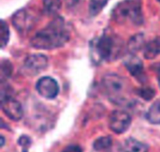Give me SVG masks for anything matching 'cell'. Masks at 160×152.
<instances>
[{"label":"cell","instance_id":"obj_15","mask_svg":"<svg viewBox=\"0 0 160 152\" xmlns=\"http://www.w3.org/2000/svg\"><path fill=\"white\" fill-rule=\"evenodd\" d=\"M147 119L153 124H160V100L156 102L148 110Z\"/></svg>","mask_w":160,"mask_h":152},{"label":"cell","instance_id":"obj_25","mask_svg":"<svg viewBox=\"0 0 160 152\" xmlns=\"http://www.w3.org/2000/svg\"><path fill=\"white\" fill-rule=\"evenodd\" d=\"M158 2H160V0H158Z\"/></svg>","mask_w":160,"mask_h":152},{"label":"cell","instance_id":"obj_14","mask_svg":"<svg viewBox=\"0 0 160 152\" xmlns=\"http://www.w3.org/2000/svg\"><path fill=\"white\" fill-rule=\"evenodd\" d=\"M43 10L47 15H55L61 8V0H42Z\"/></svg>","mask_w":160,"mask_h":152},{"label":"cell","instance_id":"obj_10","mask_svg":"<svg viewBox=\"0 0 160 152\" xmlns=\"http://www.w3.org/2000/svg\"><path fill=\"white\" fill-rule=\"evenodd\" d=\"M3 112L12 120H20L22 118L23 110L19 102L11 97L1 101Z\"/></svg>","mask_w":160,"mask_h":152},{"label":"cell","instance_id":"obj_7","mask_svg":"<svg viewBox=\"0 0 160 152\" xmlns=\"http://www.w3.org/2000/svg\"><path fill=\"white\" fill-rule=\"evenodd\" d=\"M37 90L40 96L46 99H53L59 92L57 82L52 77L40 78L37 83Z\"/></svg>","mask_w":160,"mask_h":152},{"label":"cell","instance_id":"obj_2","mask_svg":"<svg viewBox=\"0 0 160 152\" xmlns=\"http://www.w3.org/2000/svg\"><path fill=\"white\" fill-rule=\"evenodd\" d=\"M123 41L114 34L103 33L90 42L91 56L95 63L115 59L121 53Z\"/></svg>","mask_w":160,"mask_h":152},{"label":"cell","instance_id":"obj_23","mask_svg":"<svg viewBox=\"0 0 160 152\" xmlns=\"http://www.w3.org/2000/svg\"><path fill=\"white\" fill-rule=\"evenodd\" d=\"M157 73H158V84H159V86H160V63L158 65V68H157Z\"/></svg>","mask_w":160,"mask_h":152},{"label":"cell","instance_id":"obj_20","mask_svg":"<svg viewBox=\"0 0 160 152\" xmlns=\"http://www.w3.org/2000/svg\"><path fill=\"white\" fill-rule=\"evenodd\" d=\"M138 94L144 100L149 101L155 96V91L152 87H142L138 90Z\"/></svg>","mask_w":160,"mask_h":152},{"label":"cell","instance_id":"obj_3","mask_svg":"<svg viewBox=\"0 0 160 152\" xmlns=\"http://www.w3.org/2000/svg\"><path fill=\"white\" fill-rule=\"evenodd\" d=\"M112 18L118 24L130 23L134 25H141L143 24L142 5L135 0L121 1L112 8Z\"/></svg>","mask_w":160,"mask_h":152},{"label":"cell","instance_id":"obj_21","mask_svg":"<svg viewBox=\"0 0 160 152\" xmlns=\"http://www.w3.org/2000/svg\"><path fill=\"white\" fill-rule=\"evenodd\" d=\"M18 143L22 147V152H27L28 149H29V148H30V145H31V139L28 136H26V135H22V136L20 137Z\"/></svg>","mask_w":160,"mask_h":152},{"label":"cell","instance_id":"obj_13","mask_svg":"<svg viewBox=\"0 0 160 152\" xmlns=\"http://www.w3.org/2000/svg\"><path fill=\"white\" fill-rule=\"evenodd\" d=\"M121 152H148V147L134 138H129L125 142Z\"/></svg>","mask_w":160,"mask_h":152},{"label":"cell","instance_id":"obj_16","mask_svg":"<svg viewBox=\"0 0 160 152\" xmlns=\"http://www.w3.org/2000/svg\"><path fill=\"white\" fill-rule=\"evenodd\" d=\"M109 0H90L89 3V14L92 17L98 15L102 9L107 6Z\"/></svg>","mask_w":160,"mask_h":152},{"label":"cell","instance_id":"obj_4","mask_svg":"<svg viewBox=\"0 0 160 152\" xmlns=\"http://www.w3.org/2000/svg\"><path fill=\"white\" fill-rule=\"evenodd\" d=\"M102 87L111 102L116 104H125L128 101V84L121 76L110 73L103 77Z\"/></svg>","mask_w":160,"mask_h":152},{"label":"cell","instance_id":"obj_1","mask_svg":"<svg viewBox=\"0 0 160 152\" xmlns=\"http://www.w3.org/2000/svg\"><path fill=\"white\" fill-rule=\"evenodd\" d=\"M69 39V31L61 16L53 18L44 28L38 31L31 39V45L36 49L52 50L64 46Z\"/></svg>","mask_w":160,"mask_h":152},{"label":"cell","instance_id":"obj_11","mask_svg":"<svg viewBox=\"0 0 160 152\" xmlns=\"http://www.w3.org/2000/svg\"><path fill=\"white\" fill-rule=\"evenodd\" d=\"M143 53L146 59H154L160 55V37H158L150 42L146 43Z\"/></svg>","mask_w":160,"mask_h":152},{"label":"cell","instance_id":"obj_12","mask_svg":"<svg viewBox=\"0 0 160 152\" xmlns=\"http://www.w3.org/2000/svg\"><path fill=\"white\" fill-rule=\"evenodd\" d=\"M146 45L145 42V38L143 34H137L135 36H133L128 44V50L130 54H135L137 52H139L142 49H144Z\"/></svg>","mask_w":160,"mask_h":152},{"label":"cell","instance_id":"obj_9","mask_svg":"<svg viewBox=\"0 0 160 152\" xmlns=\"http://www.w3.org/2000/svg\"><path fill=\"white\" fill-rule=\"evenodd\" d=\"M124 63L128 71L140 82H143L145 80L143 64L139 57H137L133 54H129L128 55L126 56Z\"/></svg>","mask_w":160,"mask_h":152},{"label":"cell","instance_id":"obj_22","mask_svg":"<svg viewBox=\"0 0 160 152\" xmlns=\"http://www.w3.org/2000/svg\"><path fill=\"white\" fill-rule=\"evenodd\" d=\"M63 152H82V149L79 147V146H77V145H70V146H68V147H67Z\"/></svg>","mask_w":160,"mask_h":152},{"label":"cell","instance_id":"obj_17","mask_svg":"<svg viewBox=\"0 0 160 152\" xmlns=\"http://www.w3.org/2000/svg\"><path fill=\"white\" fill-rule=\"evenodd\" d=\"M112 145V140L109 136L99 137L94 142V149L97 151H103L109 149Z\"/></svg>","mask_w":160,"mask_h":152},{"label":"cell","instance_id":"obj_24","mask_svg":"<svg viewBox=\"0 0 160 152\" xmlns=\"http://www.w3.org/2000/svg\"><path fill=\"white\" fill-rule=\"evenodd\" d=\"M4 143H5L4 137H3V136H1V147H3V146H4Z\"/></svg>","mask_w":160,"mask_h":152},{"label":"cell","instance_id":"obj_8","mask_svg":"<svg viewBox=\"0 0 160 152\" xmlns=\"http://www.w3.org/2000/svg\"><path fill=\"white\" fill-rule=\"evenodd\" d=\"M12 24L21 34L26 33L32 28L34 24V18L31 17L26 9L22 8L13 14Z\"/></svg>","mask_w":160,"mask_h":152},{"label":"cell","instance_id":"obj_6","mask_svg":"<svg viewBox=\"0 0 160 152\" xmlns=\"http://www.w3.org/2000/svg\"><path fill=\"white\" fill-rule=\"evenodd\" d=\"M131 124V118L130 116L123 111V110H117L114 111L111 117L109 125L112 131H113L115 134H123L125 133Z\"/></svg>","mask_w":160,"mask_h":152},{"label":"cell","instance_id":"obj_18","mask_svg":"<svg viewBox=\"0 0 160 152\" xmlns=\"http://www.w3.org/2000/svg\"><path fill=\"white\" fill-rule=\"evenodd\" d=\"M9 39V28L6 21L3 19L1 20L0 24V42H1V48H4Z\"/></svg>","mask_w":160,"mask_h":152},{"label":"cell","instance_id":"obj_5","mask_svg":"<svg viewBox=\"0 0 160 152\" xmlns=\"http://www.w3.org/2000/svg\"><path fill=\"white\" fill-rule=\"evenodd\" d=\"M48 65V58L41 54H34L29 55L22 66V71L25 74L33 76L41 72L44 69H46Z\"/></svg>","mask_w":160,"mask_h":152},{"label":"cell","instance_id":"obj_19","mask_svg":"<svg viewBox=\"0 0 160 152\" xmlns=\"http://www.w3.org/2000/svg\"><path fill=\"white\" fill-rule=\"evenodd\" d=\"M12 73V65L8 60H3L1 63V82L8 79Z\"/></svg>","mask_w":160,"mask_h":152}]
</instances>
